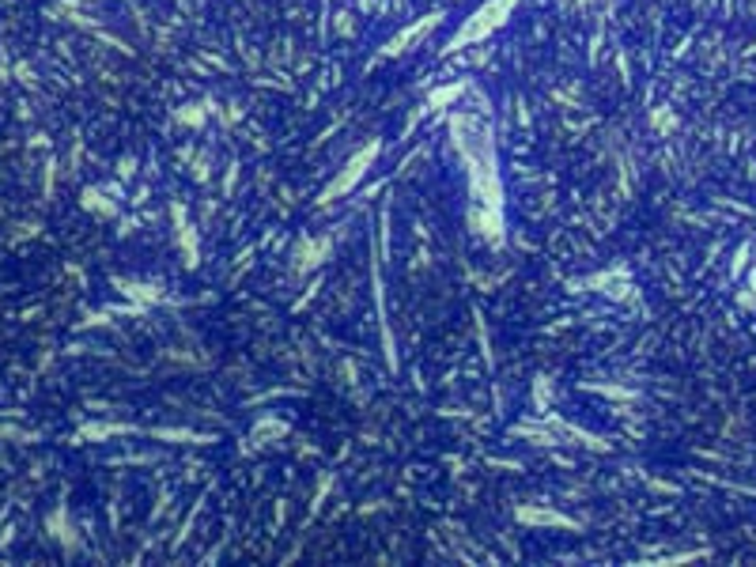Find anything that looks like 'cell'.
I'll use <instances>...</instances> for the list:
<instances>
[{
    "mask_svg": "<svg viewBox=\"0 0 756 567\" xmlns=\"http://www.w3.org/2000/svg\"><path fill=\"white\" fill-rule=\"evenodd\" d=\"M514 4H518V0H488L484 8H477V12H473V19L462 23V30L450 38L446 50H462L465 42H480L484 35H492L495 27H503V19L511 15Z\"/></svg>",
    "mask_w": 756,
    "mask_h": 567,
    "instance_id": "6da1fadb",
    "label": "cell"
},
{
    "mask_svg": "<svg viewBox=\"0 0 756 567\" xmlns=\"http://www.w3.org/2000/svg\"><path fill=\"white\" fill-rule=\"evenodd\" d=\"M375 156H378V144H367V148H363V151H359V156H356V159H352V163H348V167H344V170H341V174H337V178H333V182H329V185H325V193H321V201H333V197H344V193H348V189H356V185H359V178H363V174H367V167H371V163H375Z\"/></svg>",
    "mask_w": 756,
    "mask_h": 567,
    "instance_id": "7a4b0ae2",
    "label": "cell"
},
{
    "mask_svg": "<svg viewBox=\"0 0 756 567\" xmlns=\"http://www.w3.org/2000/svg\"><path fill=\"white\" fill-rule=\"evenodd\" d=\"M431 27H435V15H424V19L416 23V27H405V30H401V35L393 38L390 46H386V57H397V53H405V46H416V42H420V38L428 35Z\"/></svg>",
    "mask_w": 756,
    "mask_h": 567,
    "instance_id": "3957f363",
    "label": "cell"
},
{
    "mask_svg": "<svg viewBox=\"0 0 756 567\" xmlns=\"http://www.w3.org/2000/svg\"><path fill=\"white\" fill-rule=\"evenodd\" d=\"M522 522H549V526H571L564 514H549V510H518Z\"/></svg>",
    "mask_w": 756,
    "mask_h": 567,
    "instance_id": "277c9868",
    "label": "cell"
},
{
    "mask_svg": "<svg viewBox=\"0 0 756 567\" xmlns=\"http://www.w3.org/2000/svg\"><path fill=\"white\" fill-rule=\"evenodd\" d=\"M749 291H756V265H753V277H749Z\"/></svg>",
    "mask_w": 756,
    "mask_h": 567,
    "instance_id": "5b68a950",
    "label": "cell"
}]
</instances>
